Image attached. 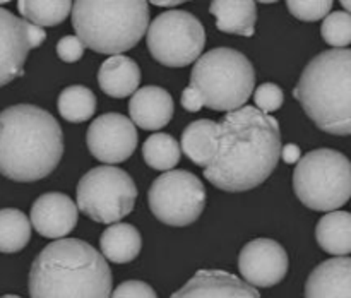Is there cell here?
<instances>
[{
    "instance_id": "obj_1",
    "label": "cell",
    "mask_w": 351,
    "mask_h": 298,
    "mask_svg": "<svg viewBox=\"0 0 351 298\" xmlns=\"http://www.w3.org/2000/svg\"><path fill=\"white\" fill-rule=\"evenodd\" d=\"M281 147L278 120L245 105L219 120L216 154L204 177L219 190H252L276 170Z\"/></svg>"
},
{
    "instance_id": "obj_2",
    "label": "cell",
    "mask_w": 351,
    "mask_h": 298,
    "mask_svg": "<svg viewBox=\"0 0 351 298\" xmlns=\"http://www.w3.org/2000/svg\"><path fill=\"white\" fill-rule=\"evenodd\" d=\"M0 173L14 182H38L58 166L64 154L62 127L36 105L0 112Z\"/></svg>"
},
{
    "instance_id": "obj_3",
    "label": "cell",
    "mask_w": 351,
    "mask_h": 298,
    "mask_svg": "<svg viewBox=\"0 0 351 298\" xmlns=\"http://www.w3.org/2000/svg\"><path fill=\"white\" fill-rule=\"evenodd\" d=\"M112 283L103 253L84 240L64 236L38 253L27 288L33 298H106Z\"/></svg>"
},
{
    "instance_id": "obj_4",
    "label": "cell",
    "mask_w": 351,
    "mask_h": 298,
    "mask_svg": "<svg viewBox=\"0 0 351 298\" xmlns=\"http://www.w3.org/2000/svg\"><path fill=\"white\" fill-rule=\"evenodd\" d=\"M293 96L322 132L351 136V48L315 55L302 72Z\"/></svg>"
},
{
    "instance_id": "obj_5",
    "label": "cell",
    "mask_w": 351,
    "mask_h": 298,
    "mask_svg": "<svg viewBox=\"0 0 351 298\" xmlns=\"http://www.w3.org/2000/svg\"><path fill=\"white\" fill-rule=\"evenodd\" d=\"M71 16L82 45L112 57L136 47L149 27L144 0H77L72 2Z\"/></svg>"
},
{
    "instance_id": "obj_6",
    "label": "cell",
    "mask_w": 351,
    "mask_h": 298,
    "mask_svg": "<svg viewBox=\"0 0 351 298\" xmlns=\"http://www.w3.org/2000/svg\"><path fill=\"white\" fill-rule=\"evenodd\" d=\"M191 88L197 91L202 106L228 113L249 101L256 88V72L239 50L215 48L195 60Z\"/></svg>"
},
{
    "instance_id": "obj_7",
    "label": "cell",
    "mask_w": 351,
    "mask_h": 298,
    "mask_svg": "<svg viewBox=\"0 0 351 298\" xmlns=\"http://www.w3.org/2000/svg\"><path fill=\"white\" fill-rule=\"evenodd\" d=\"M293 190L308 209L336 211L351 197V161L329 147L311 151L295 166Z\"/></svg>"
},
{
    "instance_id": "obj_8",
    "label": "cell",
    "mask_w": 351,
    "mask_h": 298,
    "mask_svg": "<svg viewBox=\"0 0 351 298\" xmlns=\"http://www.w3.org/2000/svg\"><path fill=\"white\" fill-rule=\"evenodd\" d=\"M77 209L96 223L120 221L136 206L137 187L132 177L122 168L103 164L89 170L79 180Z\"/></svg>"
},
{
    "instance_id": "obj_9",
    "label": "cell",
    "mask_w": 351,
    "mask_h": 298,
    "mask_svg": "<svg viewBox=\"0 0 351 298\" xmlns=\"http://www.w3.org/2000/svg\"><path fill=\"white\" fill-rule=\"evenodd\" d=\"M146 41L154 60L165 67L180 69L201 57L206 31L194 14L171 9L149 24Z\"/></svg>"
},
{
    "instance_id": "obj_10",
    "label": "cell",
    "mask_w": 351,
    "mask_h": 298,
    "mask_svg": "<svg viewBox=\"0 0 351 298\" xmlns=\"http://www.w3.org/2000/svg\"><path fill=\"white\" fill-rule=\"evenodd\" d=\"M147 202L154 218L168 226H187L197 221L206 208V188L197 175L187 170H168L151 184Z\"/></svg>"
},
{
    "instance_id": "obj_11",
    "label": "cell",
    "mask_w": 351,
    "mask_h": 298,
    "mask_svg": "<svg viewBox=\"0 0 351 298\" xmlns=\"http://www.w3.org/2000/svg\"><path fill=\"white\" fill-rule=\"evenodd\" d=\"M137 130L130 119L120 113H105L91 122L86 134L89 153L101 163L115 164L129 160L137 147Z\"/></svg>"
},
{
    "instance_id": "obj_12",
    "label": "cell",
    "mask_w": 351,
    "mask_h": 298,
    "mask_svg": "<svg viewBox=\"0 0 351 298\" xmlns=\"http://www.w3.org/2000/svg\"><path fill=\"white\" fill-rule=\"evenodd\" d=\"M288 264L285 247L271 238L252 240L243 245L239 256L240 274L256 288H271L281 283L288 273Z\"/></svg>"
},
{
    "instance_id": "obj_13",
    "label": "cell",
    "mask_w": 351,
    "mask_h": 298,
    "mask_svg": "<svg viewBox=\"0 0 351 298\" xmlns=\"http://www.w3.org/2000/svg\"><path fill=\"white\" fill-rule=\"evenodd\" d=\"M33 50L27 21L0 7V88L23 77L27 53Z\"/></svg>"
},
{
    "instance_id": "obj_14",
    "label": "cell",
    "mask_w": 351,
    "mask_h": 298,
    "mask_svg": "<svg viewBox=\"0 0 351 298\" xmlns=\"http://www.w3.org/2000/svg\"><path fill=\"white\" fill-rule=\"evenodd\" d=\"M77 204L69 195L48 192L31 206V226L45 238H64L77 225Z\"/></svg>"
},
{
    "instance_id": "obj_15",
    "label": "cell",
    "mask_w": 351,
    "mask_h": 298,
    "mask_svg": "<svg viewBox=\"0 0 351 298\" xmlns=\"http://www.w3.org/2000/svg\"><path fill=\"white\" fill-rule=\"evenodd\" d=\"M173 298H259L256 286L221 269H201L180 290L171 293Z\"/></svg>"
},
{
    "instance_id": "obj_16",
    "label": "cell",
    "mask_w": 351,
    "mask_h": 298,
    "mask_svg": "<svg viewBox=\"0 0 351 298\" xmlns=\"http://www.w3.org/2000/svg\"><path fill=\"white\" fill-rule=\"evenodd\" d=\"M173 98L160 86L137 89L129 101L130 120L144 130H160L173 116Z\"/></svg>"
},
{
    "instance_id": "obj_17",
    "label": "cell",
    "mask_w": 351,
    "mask_h": 298,
    "mask_svg": "<svg viewBox=\"0 0 351 298\" xmlns=\"http://www.w3.org/2000/svg\"><path fill=\"white\" fill-rule=\"evenodd\" d=\"M308 298H351V257L336 256L319 264L305 283Z\"/></svg>"
},
{
    "instance_id": "obj_18",
    "label": "cell",
    "mask_w": 351,
    "mask_h": 298,
    "mask_svg": "<svg viewBox=\"0 0 351 298\" xmlns=\"http://www.w3.org/2000/svg\"><path fill=\"white\" fill-rule=\"evenodd\" d=\"M98 84L101 91L112 98H127L134 95L141 84L139 65L125 55L108 57L98 71Z\"/></svg>"
},
{
    "instance_id": "obj_19",
    "label": "cell",
    "mask_w": 351,
    "mask_h": 298,
    "mask_svg": "<svg viewBox=\"0 0 351 298\" xmlns=\"http://www.w3.org/2000/svg\"><path fill=\"white\" fill-rule=\"evenodd\" d=\"M216 27L223 33L252 36L256 31L257 5L252 0H216L209 7Z\"/></svg>"
},
{
    "instance_id": "obj_20",
    "label": "cell",
    "mask_w": 351,
    "mask_h": 298,
    "mask_svg": "<svg viewBox=\"0 0 351 298\" xmlns=\"http://www.w3.org/2000/svg\"><path fill=\"white\" fill-rule=\"evenodd\" d=\"M218 144V123L215 120L201 119L189 123L182 132L180 151L197 166L206 168L213 161Z\"/></svg>"
},
{
    "instance_id": "obj_21",
    "label": "cell",
    "mask_w": 351,
    "mask_h": 298,
    "mask_svg": "<svg viewBox=\"0 0 351 298\" xmlns=\"http://www.w3.org/2000/svg\"><path fill=\"white\" fill-rule=\"evenodd\" d=\"M99 247L106 260L127 264L136 259L143 247L139 229L129 223H112L99 236Z\"/></svg>"
},
{
    "instance_id": "obj_22",
    "label": "cell",
    "mask_w": 351,
    "mask_h": 298,
    "mask_svg": "<svg viewBox=\"0 0 351 298\" xmlns=\"http://www.w3.org/2000/svg\"><path fill=\"white\" fill-rule=\"evenodd\" d=\"M315 240L331 256L351 253V212L329 211L315 226Z\"/></svg>"
},
{
    "instance_id": "obj_23",
    "label": "cell",
    "mask_w": 351,
    "mask_h": 298,
    "mask_svg": "<svg viewBox=\"0 0 351 298\" xmlns=\"http://www.w3.org/2000/svg\"><path fill=\"white\" fill-rule=\"evenodd\" d=\"M31 221L23 211L0 209V252L16 253L29 243Z\"/></svg>"
},
{
    "instance_id": "obj_24",
    "label": "cell",
    "mask_w": 351,
    "mask_h": 298,
    "mask_svg": "<svg viewBox=\"0 0 351 298\" xmlns=\"http://www.w3.org/2000/svg\"><path fill=\"white\" fill-rule=\"evenodd\" d=\"M24 21L38 27L58 26L72 12V2L69 0H21L17 2Z\"/></svg>"
},
{
    "instance_id": "obj_25",
    "label": "cell",
    "mask_w": 351,
    "mask_h": 298,
    "mask_svg": "<svg viewBox=\"0 0 351 298\" xmlns=\"http://www.w3.org/2000/svg\"><path fill=\"white\" fill-rule=\"evenodd\" d=\"M57 108L67 122H86L96 112V96L86 86H69L58 95Z\"/></svg>"
},
{
    "instance_id": "obj_26",
    "label": "cell",
    "mask_w": 351,
    "mask_h": 298,
    "mask_svg": "<svg viewBox=\"0 0 351 298\" xmlns=\"http://www.w3.org/2000/svg\"><path fill=\"white\" fill-rule=\"evenodd\" d=\"M180 144L177 139L165 132L153 134L143 144V158L153 170H173L175 164L180 161Z\"/></svg>"
},
{
    "instance_id": "obj_27",
    "label": "cell",
    "mask_w": 351,
    "mask_h": 298,
    "mask_svg": "<svg viewBox=\"0 0 351 298\" xmlns=\"http://www.w3.org/2000/svg\"><path fill=\"white\" fill-rule=\"evenodd\" d=\"M321 34L332 48H346L351 43V16L345 10L329 12L321 26Z\"/></svg>"
},
{
    "instance_id": "obj_28",
    "label": "cell",
    "mask_w": 351,
    "mask_h": 298,
    "mask_svg": "<svg viewBox=\"0 0 351 298\" xmlns=\"http://www.w3.org/2000/svg\"><path fill=\"white\" fill-rule=\"evenodd\" d=\"M287 7L297 19L314 23L331 12L332 0H288Z\"/></svg>"
},
{
    "instance_id": "obj_29",
    "label": "cell",
    "mask_w": 351,
    "mask_h": 298,
    "mask_svg": "<svg viewBox=\"0 0 351 298\" xmlns=\"http://www.w3.org/2000/svg\"><path fill=\"white\" fill-rule=\"evenodd\" d=\"M254 101H256V108H259L263 113H273L280 110L285 103L283 89L274 82H264L254 92Z\"/></svg>"
},
{
    "instance_id": "obj_30",
    "label": "cell",
    "mask_w": 351,
    "mask_h": 298,
    "mask_svg": "<svg viewBox=\"0 0 351 298\" xmlns=\"http://www.w3.org/2000/svg\"><path fill=\"white\" fill-rule=\"evenodd\" d=\"M112 297L115 298H154L156 297V291L149 286L144 281L130 280L123 281L122 284L115 288V291H112Z\"/></svg>"
},
{
    "instance_id": "obj_31",
    "label": "cell",
    "mask_w": 351,
    "mask_h": 298,
    "mask_svg": "<svg viewBox=\"0 0 351 298\" xmlns=\"http://www.w3.org/2000/svg\"><path fill=\"white\" fill-rule=\"evenodd\" d=\"M84 45L74 34H69L58 40L57 43V55L60 60L67 62V64H74V62L81 60L84 55Z\"/></svg>"
},
{
    "instance_id": "obj_32",
    "label": "cell",
    "mask_w": 351,
    "mask_h": 298,
    "mask_svg": "<svg viewBox=\"0 0 351 298\" xmlns=\"http://www.w3.org/2000/svg\"><path fill=\"white\" fill-rule=\"evenodd\" d=\"M180 103H182V106L187 110V112H192V113L199 112V110L202 108V101H201V98H199L197 91H194L191 86H187V88L182 91Z\"/></svg>"
},
{
    "instance_id": "obj_33",
    "label": "cell",
    "mask_w": 351,
    "mask_h": 298,
    "mask_svg": "<svg viewBox=\"0 0 351 298\" xmlns=\"http://www.w3.org/2000/svg\"><path fill=\"white\" fill-rule=\"evenodd\" d=\"M281 158L285 160V163L297 164L300 160V147L297 144H287L285 147H281Z\"/></svg>"
},
{
    "instance_id": "obj_34",
    "label": "cell",
    "mask_w": 351,
    "mask_h": 298,
    "mask_svg": "<svg viewBox=\"0 0 351 298\" xmlns=\"http://www.w3.org/2000/svg\"><path fill=\"white\" fill-rule=\"evenodd\" d=\"M153 5H156V7H177V5H182V0H170V2H165V0H153Z\"/></svg>"
},
{
    "instance_id": "obj_35",
    "label": "cell",
    "mask_w": 351,
    "mask_h": 298,
    "mask_svg": "<svg viewBox=\"0 0 351 298\" xmlns=\"http://www.w3.org/2000/svg\"><path fill=\"white\" fill-rule=\"evenodd\" d=\"M341 5L345 7V9H346V12H348L350 16H351V0H343V2H341Z\"/></svg>"
},
{
    "instance_id": "obj_36",
    "label": "cell",
    "mask_w": 351,
    "mask_h": 298,
    "mask_svg": "<svg viewBox=\"0 0 351 298\" xmlns=\"http://www.w3.org/2000/svg\"><path fill=\"white\" fill-rule=\"evenodd\" d=\"M0 129H2V127H0Z\"/></svg>"
}]
</instances>
